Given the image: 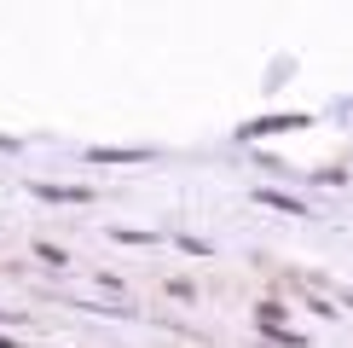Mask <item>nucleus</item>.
I'll return each mask as SVG.
<instances>
[]
</instances>
